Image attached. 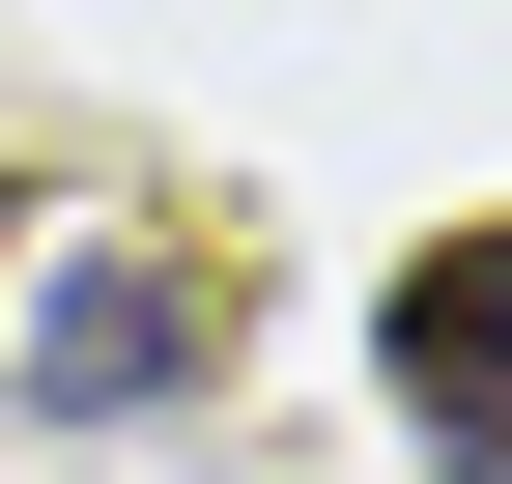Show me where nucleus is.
I'll list each match as a JSON object with an SVG mask.
<instances>
[{"label": "nucleus", "mask_w": 512, "mask_h": 484, "mask_svg": "<svg viewBox=\"0 0 512 484\" xmlns=\"http://www.w3.org/2000/svg\"><path fill=\"white\" fill-rule=\"evenodd\" d=\"M370 371H399V428L456 456V484H512V228H427L399 314H370Z\"/></svg>", "instance_id": "f03ea898"}, {"label": "nucleus", "mask_w": 512, "mask_h": 484, "mask_svg": "<svg viewBox=\"0 0 512 484\" xmlns=\"http://www.w3.org/2000/svg\"><path fill=\"white\" fill-rule=\"evenodd\" d=\"M200 371H228V285L200 257H57V314H29L57 428H143V399H200Z\"/></svg>", "instance_id": "f257e3e1"}]
</instances>
